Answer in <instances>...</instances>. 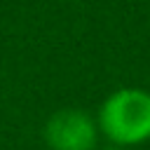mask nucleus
Segmentation results:
<instances>
[{
	"label": "nucleus",
	"instance_id": "2",
	"mask_svg": "<svg viewBox=\"0 0 150 150\" xmlns=\"http://www.w3.org/2000/svg\"><path fill=\"white\" fill-rule=\"evenodd\" d=\"M45 141L52 150H94L98 141V124L89 112L66 108L47 120Z\"/></svg>",
	"mask_w": 150,
	"mask_h": 150
},
{
	"label": "nucleus",
	"instance_id": "1",
	"mask_svg": "<svg viewBox=\"0 0 150 150\" xmlns=\"http://www.w3.org/2000/svg\"><path fill=\"white\" fill-rule=\"evenodd\" d=\"M98 131L117 145H138L150 141V91L122 87L112 91L98 110Z\"/></svg>",
	"mask_w": 150,
	"mask_h": 150
}]
</instances>
